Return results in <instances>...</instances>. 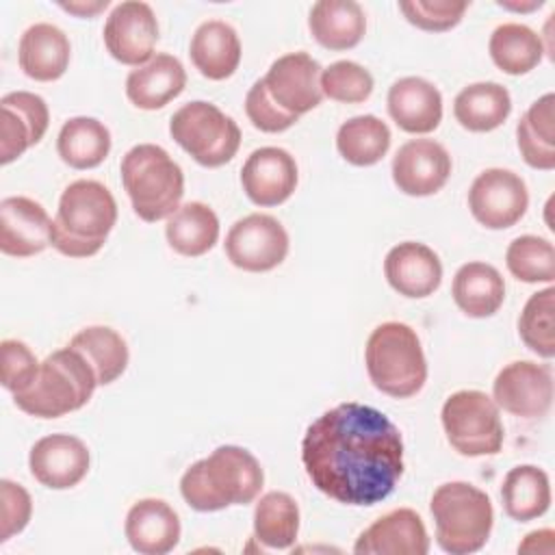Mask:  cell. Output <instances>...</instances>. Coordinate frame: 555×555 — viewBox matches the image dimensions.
<instances>
[{
  "label": "cell",
  "mask_w": 555,
  "mask_h": 555,
  "mask_svg": "<svg viewBox=\"0 0 555 555\" xmlns=\"http://www.w3.org/2000/svg\"><path fill=\"white\" fill-rule=\"evenodd\" d=\"M301 462L325 496L369 507L392 494L403 475V438L379 410L345 401L323 412L304 434Z\"/></svg>",
  "instance_id": "cell-1"
},
{
  "label": "cell",
  "mask_w": 555,
  "mask_h": 555,
  "mask_svg": "<svg viewBox=\"0 0 555 555\" xmlns=\"http://www.w3.org/2000/svg\"><path fill=\"white\" fill-rule=\"evenodd\" d=\"M262 483L260 462L247 449L221 444L184 470L180 492L195 512H219L228 505L251 503L260 494Z\"/></svg>",
  "instance_id": "cell-2"
},
{
  "label": "cell",
  "mask_w": 555,
  "mask_h": 555,
  "mask_svg": "<svg viewBox=\"0 0 555 555\" xmlns=\"http://www.w3.org/2000/svg\"><path fill=\"white\" fill-rule=\"evenodd\" d=\"M115 221L113 193L98 180H76L61 193L50 245L69 258L95 256Z\"/></svg>",
  "instance_id": "cell-3"
},
{
  "label": "cell",
  "mask_w": 555,
  "mask_h": 555,
  "mask_svg": "<svg viewBox=\"0 0 555 555\" xmlns=\"http://www.w3.org/2000/svg\"><path fill=\"white\" fill-rule=\"evenodd\" d=\"M98 377L87 358L74 347L52 351L41 364L33 384L13 395L15 405L35 418H59L80 410L95 390Z\"/></svg>",
  "instance_id": "cell-4"
},
{
  "label": "cell",
  "mask_w": 555,
  "mask_h": 555,
  "mask_svg": "<svg viewBox=\"0 0 555 555\" xmlns=\"http://www.w3.org/2000/svg\"><path fill=\"white\" fill-rule=\"evenodd\" d=\"M364 364L373 386L395 399L414 397L427 382V360L418 334L401 321H386L371 332Z\"/></svg>",
  "instance_id": "cell-5"
},
{
  "label": "cell",
  "mask_w": 555,
  "mask_h": 555,
  "mask_svg": "<svg viewBox=\"0 0 555 555\" xmlns=\"http://www.w3.org/2000/svg\"><path fill=\"white\" fill-rule=\"evenodd\" d=\"M124 189L139 219L154 223L169 219L184 195V173L180 165L154 143L130 147L119 165Z\"/></svg>",
  "instance_id": "cell-6"
},
{
  "label": "cell",
  "mask_w": 555,
  "mask_h": 555,
  "mask_svg": "<svg viewBox=\"0 0 555 555\" xmlns=\"http://www.w3.org/2000/svg\"><path fill=\"white\" fill-rule=\"evenodd\" d=\"M436 522V542L444 553L468 555L490 538L494 509L490 496L468 481H447L438 486L429 501Z\"/></svg>",
  "instance_id": "cell-7"
},
{
  "label": "cell",
  "mask_w": 555,
  "mask_h": 555,
  "mask_svg": "<svg viewBox=\"0 0 555 555\" xmlns=\"http://www.w3.org/2000/svg\"><path fill=\"white\" fill-rule=\"evenodd\" d=\"M169 134L202 167L230 163L241 145V128L236 121L204 100L180 106L171 115Z\"/></svg>",
  "instance_id": "cell-8"
},
{
  "label": "cell",
  "mask_w": 555,
  "mask_h": 555,
  "mask_svg": "<svg viewBox=\"0 0 555 555\" xmlns=\"http://www.w3.org/2000/svg\"><path fill=\"white\" fill-rule=\"evenodd\" d=\"M440 418L449 444L460 455H494L503 447L505 431L499 405L481 390H457L449 395Z\"/></svg>",
  "instance_id": "cell-9"
},
{
  "label": "cell",
  "mask_w": 555,
  "mask_h": 555,
  "mask_svg": "<svg viewBox=\"0 0 555 555\" xmlns=\"http://www.w3.org/2000/svg\"><path fill=\"white\" fill-rule=\"evenodd\" d=\"M288 254V232L264 212H251L232 223L225 236L228 260L249 273H264L282 264Z\"/></svg>",
  "instance_id": "cell-10"
},
{
  "label": "cell",
  "mask_w": 555,
  "mask_h": 555,
  "mask_svg": "<svg viewBox=\"0 0 555 555\" xmlns=\"http://www.w3.org/2000/svg\"><path fill=\"white\" fill-rule=\"evenodd\" d=\"M529 206L525 180L501 167L481 171L468 189L470 215L488 230H505L522 219Z\"/></svg>",
  "instance_id": "cell-11"
},
{
  "label": "cell",
  "mask_w": 555,
  "mask_h": 555,
  "mask_svg": "<svg viewBox=\"0 0 555 555\" xmlns=\"http://www.w3.org/2000/svg\"><path fill=\"white\" fill-rule=\"evenodd\" d=\"M492 399L505 412L520 418H542L553 403V373L548 364L514 360L492 382Z\"/></svg>",
  "instance_id": "cell-12"
},
{
  "label": "cell",
  "mask_w": 555,
  "mask_h": 555,
  "mask_svg": "<svg viewBox=\"0 0 555 555\" xmlns=\"http://www.w3.org/2000/svg\"><path fill=\"white\" fill-rule=\"evenodd\" d=\"M102 35L104 46L115 61L141 67L154 56L158 22L147 2L126 0L113 7Z\"/></svg>",
  "instance_id": "cell-13"
},
{
  "label": "cell",
  "mask_w": 555,
  "mask_h": 555,
  "mask_svg": "<svg viewBox=\"0 0 555 555\" xmlns=\"http://www.w3.org/2000/svg\"><path fill=\"white\" fill-rule=\"evenodd\" d=\"M321 72L323 67L308 52H288L271 63L262 82L280 108L301 117L323 100Z\"/></svg>",
  "instance_id": "cell-14"
},
{
  "label": "cell",
  "mask_w": 555,
  "mask_h": 555,
  "mask_svg": "<svg viewBox=\"0 0 555 555\" xmlns=\"http://www.w3.org/2000/svg\"><path fill=\"white\" fill-rule=\"evenodd\" d=\"M451 176V156L434 139H412L392 158V180L397 189L412 197L438 193Z\"/></svg>",
  "instance_id": "cell-15"
},
{
  "label": "cell",
  "mask_w": 555,
  "mask_h": 555,
  "mask_svg": "<svg viewBox=\"0 0 555 555\" xmlns=\"http://www.w3.org/2000/svg\"><path fill=\"white\" fill-rule=\"evenodd\" d=\"M91 455L87 444L69 434H50L39 438L28 455L33 477L52 490L78 486L89 473Z\"/></svg>",
  "instance_id": "cell-16"
},
{
  "label": "cell",
  "mask_w": 555,
  "mask_h": 555,
  "mask_svg": "<svg viewBox=\"0 0 555 555\" xmlns=\"http://www.w3.org/2000/svg\"><path fill=\"white\" fill-rule=\"evenodd\" d=\"M297 180L295 158L286 150L271 145L254 150L241 169L243 191L256 206L284 204L293 195Z\"/></svg>",
  "instance_id": "cell-17"
},
{
  "label": "cell",
  "mask_w": 555,
  "mask_h": 555,
  "mask_svg": "<svg viewBox=\"0 0 555 555\" xmlns=\"http://www.w3.org/2000/svg\"><path fill=\"white\" fill-rule=\"evenodd\" d=\"M52 238V219L46 208L24 195L0 202V249L7 256L28 258L41 254Z\"/></svg>",
  "instance_id": "cell-18"
},
{
  "label": "cell",
  "mask_w": 555,
  "mask_h": 555,
  "mask_svg": "<svg viewBox=\"0 0 555 555\" xmlns=\"http://www.w3.org/2000/svg\"><path fill=\"white\" fill-rule=\"evenodd\" d=\"M427 551L429 538L425 522L410 507L379 516L353 544V553L358 555H427Z\"/></svg>",
  "instance_id": "cell-19"
},
{
  "label": "cell",
  "mask_w": 555,
  "mask_h": 555,
  "mask_svg": "<svg viewBox=\"0 0 555 555\" xmlns=\"http://www.w3.org/2000/svg\"><path fill=\"white\" fill-rule=\"evenodd\" d=\"M384 275L399 295L421 299L438 291L442 282V262L425 243L403 241L386 254Z\"/></svg>",
  "instance_id": "cell-20"
},
{
  "label": "cell",
  "mask_w": 555,
  "mask_h": 555,
  "mask_svg": "<svg viewBox=\"0 0 555 555\" xmlns=\"http://www.w3.org/2000/svg\"><path fill=\"white\" fill-rule=\"evenodd\" d=\"M388 113L410 134L434 132L442 121V95L421 76H405L388 89Z\"/></svg>",
  "instance_id": "cell-21"
},
{
  "label": "cell",
  "mask_w": 555,
  "mask_h": 555,
  "mask_svg": "<svg viewBox=\"0 0 555 555\" xmlns=\"http://www.w3.org/2000/svg\"><path fill=\"white\" fill-rule=\"evenodd\" d=\"M124 531L137 553L165 555L180 542V518L167 501L141 499L128 509Z\"/></svg>",
  "instance_id": "cell-22"
},
{
  "label": "cell",
  "mask_w": 555,
  "mask_h": 555,
  "mask_svg": "<svg viewBox=\"0 0 555 555\" xmlns=\"http://www.w3.org/2000/svg\"><path fill=\"white\" fill-rule=\"evenodd\" d=\"M72 46L67 35L48 22L33 24L20 37L17 59L22 72L39 82L59 80L69 65Z\"/></svg>",
  "instance_id": "cell-23"
},
{
  "label": "cell",
  "mask_w": 555,
  "mask_h": 555,
  "mask_svg": "<svg viewBox=\"0 0 555 555\" xmlns=\"http://www.w3.org/2000/svg\"><path fill=\"white\" fill-rule=\"evenodd\" d=\"M184 65L167 52L154 54L145 65L132 69L126 78L128 100L143 111H156L184 91Z\"/></svg>",
  "instance_id": "cell-24"
},
{
  "label": "cell",
  "mask_w": 555,
  "mask_h": 555,
  "mask_svg": "<svg viewBox=\"0 0 555 555\" xmlns=\"http://www.w3.org/2000/svg\"><path fill=\"white\" fill-rule=\"evenodd\" d=\"M189 54L202 76L208 80H225L241 63V39L228 22L206 20L195 28Z\"/></svg>",
  "instance_id": "cell-25"
},
{
  "label": "cell",
  "mask_w": 555,
  "mask_h": 555,
  "mask_svg": "<svg viewBox=\"0 0 555 555\" xmlns=\"http://www.w3.org/2000/svg\"><path fill=\"white\" fill-rule=\"evenodd\" d=\"M455 306L473 319L492 317L505 299V282L488 262H466L457 269L451 284Z\"/></svg>",
  "instance_id": "cell-26"
},
{
  "label": "cell",
  "mask_w": 555,
  "mask_h": 555,
  "mask_svg": "<svg viewBox=\"0 0 555 555\" xmlns=\"http://www.w3.org/2000/svg\"><path fill=\"white\" fill-rule=\"evenodd\" d=\"M312 37L327 50H349L366 30V15L353 0H319L308 15Z\"/></svg>",
  "instance_id": "cell-27"
},
{
  "label": "cell",
  "mask_w": 555,
  "mask_h": 555,
  "mask_svg": "<svg viewBox=\"0 0 555 555\" xmlns=\"http://www.w3.org/2000/svg\"><path fill=\"white\" fill-rule=\"evenodd\" d=\"M512 113L509 91L499 82H473L453 100L457 124L470 132H490Z\"/></svg>",
  "instance_id": "cell-28"
},
{
  "label": "cell",
  "mask_w": 555,
  "mask_h": 555,
  "mask_svg": "<svg viewBox=\"0 0 555 555\" xmlns=\"http://www.w3.org/2000/svg\"><path fill=\"white\" fill-rule=\"evenodd\" d=\"M165 236L173 251L197 258L215 247L219 238V219L208 204L186 202L167 219Z\"/></svg>",
  "instance_id": "cell-29"
},
{
  "label": "cell",
  "mask_w": 555,
  "mask_h": 555,
  "mask_svg": "<svg viewBox=\"0 0 555 555\" xmlns=\"http://www.w3.org/2000/svg\"><path fill=\"white\" fill-rule=\"evenodd\" d=\"M555 95L546 93L535 100L516 126L520 156L533 169L555 167Z\"/></svg>",
  "instance_id": "cell-30"
},
{
  "label": "cell",
  "mask_w": 555,
  "mask_h": 555,
  "mask_svg": "<svg viewBox=\"0 0 555 555\" xmlns=\"http://www.w3.org/2000/svg\"><path fill=\"white\" fill-rule=\"evenodd\" d=\"M501 501L505 514L518 522L542 516L551 505L548 475L533 464L514 466L503 479Z\"/></svg>",
  "instance_id": "cell-31"
},
{
  "label": "cell",
  "mask_w": 555,
  "mask_h": 555,
  "mask_svg": "<svg viewBox=\"0 0 555 555\" xmlns=\"http://www.w3.org/2000/svg\"><path fill=\"white\" fill-rule=\"evenodd\" d=\"M56 152L74 169H93L111 152V132L95 117H72L61 126Z\"/></svg>",
  "instance_id": "cell-32"
},
{
  "label": "cell",
  "mask_w": 555,
  "mask_h": 555,
  "mask_svg": "<svg viewBox=\"0 0 555 555\" xmlns=\"http://www.w3.org/2000/svg\"><path fill=\"white\" fill-rule=\"evenodd\" d=\"M488 50L492 63L501 72L520 76L531 72L542 61L544 43L533 28L518 22H507L492 30Z\"/></svg>",
  "instance_id": "cell-33"
},
{
  "label": "cell",
  "mask_w": 555,
  "mask_h": 555,
  "mask_svg": "<svg viewBox=\"0 0 555 555\" xmlns=\"http://www.w3.org/2000/svg\"><path fill=\"white\" fill-rule=\"evenodd\" d=\"M69 347L80 351L87 362L93 366L98 384L106 386L121 377L128 366V345L113 327L106 325H91L74 334Z\"/></svg>",
  "instance_id": "cell-34"
},
{
  "label": "cell",
  "mask_w": 555,
  "mask_h": 555,
  "mask_svg": "<svg viewBox=\"0 0 555 555\" xmlns=\"http://www.w3.org/2000/svg\"><path fill=\"white\" fill-rule=\"evenodd\" d=\"M388 147L390 128L375 115L351 117L336 132L338 154L356 167H371L379 163Z\"/></svg>",
  "instance_id": "cell-35"
},
{
  "label": "cell",
  "mask_w": 555,
  "mask_h": 555,
  "mask_svg": "<svg viewBox=\"0 0 555 555\" xmlns=\"http://www.w3.org/2000/svg\"><path fill=\"white\" fill-rule=\"evenodd\" d=\"M299 533V507L288 492H267L254 509V538L269 548H291Z\"/></svg>",
  "instance_id": "cell-36"
},
{
  "label": "cell",
  "mask_w": 555,
  "mask_h": 555,
  "mask_svg": "<svg viewBox=\"0 0 555 555\" xmlns=\"http://www.w3.org/2000/svg\"><path fill=\"white\" fill-rule=\"evenodd\" d=\"M505 264L509 273L527 284L535 282H546L551 284L555 280V249L553 243L533 236V234H522L514 238L507 245L505 251Z\"/></svg>",
  "instance_id": "cell-37"
},
{
  "label": "cell",
  "mask_w": 555,
  "mask_h": 555,
  "mask_svg": "<svg viewBox=\"0 0 555 555\" xmlns=\"http://www.w3.org/2000/svg\"><path fill=\"white\" fill-rule=\"evenodd\" d=\"M555 288L548 286L544 291L533 293L520 317H518V334L522 343L542 358L555 356Z\"/></svg>",
  "instance_id": "cell-38"
},
{
  "label": "cell",
  "mask_w": 555,
  "mask_h": 555,
  "mask_svg": "<svg viewBox=\"0 0 555 555\" xmlns=\"http://www.w3.org/2000/svg\"><path fill=\"white\" fill-rule=\"evenodd\" d=\"M321 91L334 102L360 104L373 93V76L360 63L336 61L321 72Z\"/></svg>",
  "instance_id": "cell-39"
},
{
  "label": "cell",
  "mask_w": 555,
  "mask_h": 555,
  "mask_svg": "<svg viewBox=\"0 0 555 555\" xmlns=\"http://www.w3.org/2000/svg\"><path fill=\"white\" fill-rule=\"evenodd\" d=\"M468 9L466 0H408V2H399V11L403 13V17L421 28V30H429V33H444L451 30L453 26H457L464 17Z\"/></svg>",
  "instance_id": "cell-40"
},
{
  "label": "cell",
  "mask_w": 555,
  "mask_h": 555,
  "mask_svg": "<svg viewBox=\"0 0 555 555\" xmlns=\"http://www.w3.org/2000/svg\"><path fill=\"white\" fill-rule=\"evenodd\" d=\"M0 356H2V364H0L2 386L13 395L26 390L33 384L41 364L30 351V347L17 338H7L0 345Z\"/></svg>",
  "instance_id": "cell-41"
},
{
  "label": "cell",
  "mask_w": 555,
  "mask_h": 555,
  "mask_svg": "<svg viewBox=\"0 0 555 555\" xmlns=\"http://www.w3.org/2000/svg\"><path fill=\"white\" fill-rule=\"evenodd\" d=\"M245 113H247L249 121L254 124V128H258L262 132H284L291 126H295L299 119L297 115L286 113L271 100L262 78L249 87V91L245 95Z\"/></svg>",
  "instance_id": "cell-42"
},
{
  "label": "cell",
  "mask_w": 555,
  "mask_h": 555,
  "mask_svg": "<svg viewBox=\"0 0 555 555\" xmlns=\"http://www.w3.org/2000/svg\"><path fill=\"white\" fill-rule=\"evenodd\" d=\"M33 514V499L20 483L11 479L0 481V542L24 531Z\"/></svg>",
  "instance_id": "cell-43"
},
{
  "label": "cell",
  "mask_w": 555,
  "mask_h": 555,
  "mask_svg": "<svg viewBox=\"0 0 555 555\" xmlns=\"http://www.w3.org/2000/svg\"><path fill=\"white\" fill-rule=\"evenodd\" d=\"M2 121H0V163L9 165L20 158L30 145L39 143L35 128L11 106H0Z\"/></svg>",
  "instance_id": "cell-44"
},
{
  "label": "cell",
  "mask_w": 555,
  "mask_h": 555,
  "mask_svg": "<svg viewBox=\"0 0 555 555\" xmlns=\"http://www.w3.org/2000/svg\"><path fill=\"white\" fill-rule=\"evenodd\" d=\"M0 106H11L15 108L37 132L39 139H43L48 126H50V111L48 104L41 95L30 93V91H11L2 95Z\"/></svg>",
  "instance_id": "cell-45"
},
{
  "label": "cell",
  "mask_w": 555,
  "mask_h": 555,
  "mask_svg": "<svg viewBox=\"0 0 555 555\" xmlns=\"http://www.w3.org/2000/svg\"><path fill=\"white\" fill-rule=\"evenodd\" d=\"M108 7V0H98V2H61L63 11H69L78 17H91Z\"/></svg>",
  "instance_id": "cell-46"
},
{
  "label": "cell",
  "mask_w": 555,
  "mask_h": 555,
  "mask_svg": "<svg viewBox=\"0 0 555 555\" xmlns=\"http://www.w3.org/2000/svg\"><path fill=\"white\" fill-rule=\"evenodd\" d=\"M501 7H505V9H514V11H531V9H538V7H542V0H533V2H529L527 7H522V4H509V2H499Z\"/></svg>",
  "instance_id": "cell-47"
}]
</instances>
